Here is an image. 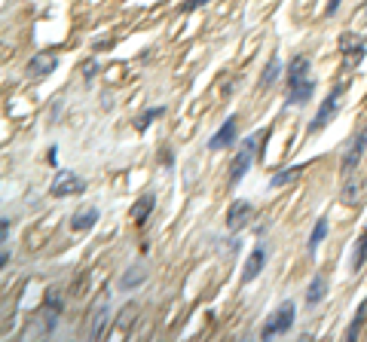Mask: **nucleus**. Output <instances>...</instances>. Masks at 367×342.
<instances>
[{
	"label": "nucleus",
	"instance_id": "obj_15",
	"mask_svg": "<svg viewBox=\"0 0 367 342\" xmlns=\"http://www.w3.org/2000/svg\"><path fill=\"white\" fill-rule=\"evenodd\" d=\"M153 205H156V196H153V193H144V196L135 202L132 211H129V217H132L135 227H144V223H147V217H150V211H153Z\"/></svg>",
	"mask_w": 367,
	"mask_h": 342
},
{
	"label": "nucleus",
	"instance_id": "obj_9",
	"mask_svg": "<svg viewBox=\"0 0 367 342\" xmlns=\"http://www.w3.org/2000/svg\"><path fill=\"white\" fill-rule=\"evenodd\" d=\"M236 138H239V116L233 113V116H227L224 126L209 138V150H227L229 144H236Z\"/></svg>",
	"mask_w": 367,
	"mask_h": 342
},
{
	"label": "nucleus",
	"instance_id": "obj_29",
	"mask_svg": "<svg viewBox=\"0 0 367 342\" xmlns=\"http://www.w3.org/2000/svg\"><path fill=\"white\" fill-rule=\"evenodd\" d=\"M83 76H86V80H92V76H95V61H89V65H83Z\"/></svg>",
	"mask_w": 367,
	"mask_h": 342
},
{
	"label": "nucleus",
	"instance_id": "obj_3",
	"mask_svg": "<svg viewBox=\"0 0 367 342\" xmlns=\"http://www.w3.org/2000/svg\"><path fill=\"white\" fill-rule=\"evenodd\" d=\"M340 56H343V71L346 74H352L358 65L364 61V56H367V37H361V34H355V31H343L340 34Z\"/></svg>",
	"mask_w": 367,
	"mask_h": 342
},
{
	"label": "nucleus",
	"instance_id": "obj_5",
	"mask_svg": "<svg viewBox=\"0 0 367 342\" xmlns=\"http://www.w3.org/2000/svg\"><path fill=\"white\" fill-rule=\"evenodd\" d=\"M364 150H367V122L361 129H358V135L349 141V147L343 150V159H340V171H343V177H349V174H355V168L361 165V156H364Z\"/></svg>",
	"mask_w": 367,
	"mask_h": 342
},
{
	"label": "nucleus",
	"instance_id": "obj_6",
	"mask_svg": "<svg viewBox=\"0 0 367 342\" xmlns=\"http://www.w3.org/2000/svg\"><path fill=\"white\" fill-rule=\"evenodd\" d=\"M80 193H86V181H83L76 171H58L56 177H52L49 184V196L56 199H65V196H80Z\"/></svg>",
	"mask_w": 367,
	"mask_h": 342
},
{
	"label": "nucleus",
	"instance_id": "obj_27",
	"mask_svg": "<svg viewBox=\"0 0 367 342\" xmlns=\"http://www.w3.org/2000/svg\"><path fill=\"white\" fill-rule=\"evenodd\" d=\"M340 3H343V0H327V6H325V19H334V15L340 13Z\"/></svg>",
	"mask_w": 367,
	"mask_h": 342
},
{
	"label": "nucleus",
	"instance_id": "obj_22",
	"mask_svg": "<svg viewBox=\"0 0 367 342\" xmlns=\"http://www.w3.org/2000/svg\"><path fill=\"white\" fill-rule=\"evenodd\" d=\"M282 76V61H279V56H270V61H266V67H263V74H260V89H270V86L275 83Z\"/></svg>",
	"mask_w": 367,
	"mask_h": 342
},
{
	"label": "nucleus",
	"instance_id": "obj_23",
	"mask_svg": "<svg viewBox=\"0 0 367 342\" xmlns=\"http://www.w3.org/2000/svg\"><path fill=\"white\" fill-rule=\"evenodd\" d=\"M303 168H306V165H288V168L275 171V174L270 177V186H288V184H294L297 177L303 174Z\"/></svg>",
	"mask_w": 367,
	"mask_h": 342
},
{
	"label": "nucleus",
	"instance_id": "obj_16",
	"mask_svg": "<svg viewBox=\"0 0 367 342\" xmlns=\"http://www.w3.org/2000/svg\"><path fill=\"white\" fill-rule=\"evenodd\" d=\"M367 263V227L358 232V242L352 245V254H349V269L352 272H361Z\"/></svg>",
	"mask_w": 367,
	"mask_h": 342
},
{
	"label": "nucleus",
	"instance_id": "obj_28",
	"mask_svg": "<svg viewBox=\"0 0 367 342\" xmlns=\"http://www.w3.org/2000/svg\"><path fill=\"white\" fill-rule=\"evenodd\" d=\"M0 232H3V245H6V242H10V217L0 220Z\"/></svg>",
	"mask_w": 367,
	"mask_h": 342
},
{
	"label": "nucleus",
	"instance_id": "obj_30",
	"mask_svg": "<svg viewBox=\"0 0 367 342\" xmlns=\"http://www.w3.org/2000/svg\"><path fill=\"white\" fill-rule=\"evenodd\" d=\"M172 162H174V153L172 150H163V165L172 168Z\"/></svg>",
	"mask_w": 367,
	"mask_h": 342
},
{
	"label": "nucleus",
	"instance_id": "obj_18",
	"mask_svg": "<svg viewBox=\"0 0 367 342\" xmlns=\"http://www.w3.org/2000/svg\"><path fill=\"white\" fill-rule=\"evenodd\" d=\"M144 282H147V269L144 266H129L120 278V291H135V287H141Z\"/></svg>",
	"mask_w": 367,
	"mask_h": 342
},
{
	"label": "nucleus",
	"instance_id": "obj_21",
	"mask_svg": "<svg viewBox=\"0 0 367 342\" xmlns=\"http://www.w3.org/2000/svg\"><path fill=\"white\" fill-rule=\"evenodd\" d=\"M364 321H367V297L358 302V312H355V318L349 321V327H346V333H343V339H352V342H355L358 333H361V327H364Z\"/></svg>",
	"mask_w": 367,
	"mask_h": 342
},
{
	"label": "nucleus",
	"instance_id": "obj_17",
	"mask_svg": "<svg viewBox=\"0 0 367 342\" xmlns=\"http://www.w3.org/2000/svg\"><path fill=\"white\" fill-rule=\"evenodd\" d=\"M98 208H80V211H74V217H71V229L74 232H86V229H92L98 223Z\"/></svg>",
	"mask_w": 367,
	"mask_h": 342
},
{
	"label": "nucleus",
	"instance_id": "obj_10",
	"mask_svg": "<svg viewBox=\"0 0 367 342\" xmlns=\"http://www.w3.org/2000/svg\"><path fill=\"white\" fill-rule=\"evenodd\" d=\"M251 217H254V205H251L248 199H236L233 205H229L227 211V229L229 232H239L251 223Z\"/></svg>",
	"mask_w": 367,
	"mask_h": 342
},
{
	"label": "nucleus",
	"instance_id": "obj_19",
	"mask_svg": "<svg viewBox=\"0 0 367 342\" xmlns=\"http://www.w3.org/2000/svg\"><path fill=\"white\" fill-rule=\"evenodd\" d=\"M325 297H327V278L318 272V275L309 282V287H306V306H318Z\"/></svg>",
	"mask_w": 367,
	"mask_h": 342
},
{
	"label": "nucleus",
	"instance_id": "obj_11",
	"mask_svg": "<svg viewBox=\"0 0 367 342\" xmlns=\"http://www.w3.org/2000/svg\"><path fill=\"white\" fill-rule=\"evenodd\" d=\"M309 58L303 56V52H297V56H291L288 67H285V89H294V86H303L306 80H312L309 76Z\"/></svg>",
	"mask_w": 367,
	"mask_h": 342
},
{
	"label": "nucleus",
	"instance_id": "obj_20",
	"mask_svg": "<svg viewBox=\"0 0 367 342\" xmlns=\"http://www.w3.org/2000/svg\"><path fill=\"white\" fill-rule=\"evenodd\" d=\"M327 229H331V223H327V217H318V220H316V227H312V236H309V242H306V251H309V256H316L318 245L327 238Z\"/></svg>",
	"mask_w": 367,
	"mask_h": 342
},
{
	"label": "nucleus",
	"instance_id": "obj_24",
	"mask_svg": "<svg viewBox=\"0 0 367 342\" xmlns=\"http://www.w3.org/2000/svg\"><path fill=\"white\" fill-rule=\"evenodd\" d=\"M159 116H165V107H163V104H159V107H147V111H144V113L135 120V131H147L153 122L159 120Z\"/></svg>",
	"mask_w": 367,
	"mask_h": 342
},
{
	"label": "nucleus",
	"instance_id": "obj_2",
	"mask_svg": "<svg viewBox=\"0 0 367 342\" xmlns=\"http://www.w3.org/2000/svg\"><path fill=\"white\" fill-rule=\"evenodd\" d=\"M346 89H349V80H340L331 89V95H327L325 101L318 104V111H316V116H312V122H309V135H318L321 129H327L334 122V116L340 113V107H343V95H346Z\"/></svg>",
	"mask_w": 367,
	"mask_h": 342
},
{
	"label": "nucleus",
	"instance_id": "obj_8",
	"mask_svg": "<svg viewBox=\"0 0 367 342\" xmlns=\"http://www.w3.org/2000/svg\"><path fill=\"white\" fill-rule=\"evenodd\" d=\"M107 321H111V287H104V293L95 300V306H92V315H89V339H101Z\"/></svg>",
	"mask_w": 367,
	"mask_h": 342
},
{
	"label": "nucleus",
	"instance_id": "obj_25",
	"mask_svg": "<svg viewBox=\"0 0 367 342\" xmlns=\"http://www.w3.org/2000/svg\"><path fill=\"white\" fill-rule=\"evenodd\" d=\"M358 193H361V177H346V184H343V205H355L358 202Z\"/></svg>",
	"mask_w": 367,
	"mask_h": 342
},
{
	"label": "nucleus",
	"instance_id": "obj_12",
	"mask_svg": "<svg viewBox=\"0 0 367 342\" xmlns=\"http://www.w3.org/2000/svg\"><path fill=\"white\" fill-rule=\"evenodd\" d=\"M266 256H270V247H266V245H257L254 251L248 254V263H245V269H242V284H251L260 272H263Z\"/></svg>",
	"mask_w": 367,
	"mask_h": 342
},
{
	"label": "nucleus",
	"instance_id": "obj_1",
	"mask_svg": "<svg viewBox=\"0 0 367 342\" xmlns=\"http://www.w3.org/2000/svg\"><path fill=\"white\" fill-rule=\"evenodd\" d=\"M270 138V129H260L254 135H248L245 141L239 144V150H236L233 156V168H229V186H239L242 177L251 171V165L260 159V153H263V141Z\"/></svg>",
	"mask_w": 367,
	"mask_h": 342
},
{
	"label": "nucleus",
	"instance_id": "obj_13",
	"mask_svg": "<svg viewBox=\"0 0 367 342\" xmlns=\"http://www.w3.org/2000/svg\"><path fill=\"white\" fill-rule=\"evenodd\" d=\"M56 67H58V56H56V52H37V56L28 61V76L43 80V76H49Z\"/></svg>",
	"mask_w": 367,
	"mask_h": 342
},
{
	"label": "nucleus",
	"instance_id": "obj_4",
	"mask_svg": "<svg viewBox=\"0 0 367 342\" xmlns=\"http://www.w3.org/2000/svg\"><path fill=\"white\" fill-rule=\"evenodd\" d=\"M294 312H297V306L291 300H285L263 321V327H260V339H275V336H282V333H288L291 327H294Z\"/></svg>",
	"mask_w": 367,
	"mask_h": 342
},
{
	"label": "nucleus",
	"instance_id": "obj_14",
	"mask_svg": "<svg viewBox=\"0 0 367 342\" xmlns=\"http://www.w3.org/2000/svg\"><path fill=\"white\" fill-rule=\"evenodd\" d=\"M316 95V80H306L303 86H294L285 95V107H306V101Z\"/></svg>",
	"mask_w": 367,
	"mask_h": 342
},
{
	"label": "nucleus",
	"instance_id": "obj_26",
	"mask_svg": "<svg viewBox=\"0 0 367 342\" xmlns=\"http://www.w3.org/2000/svg\"><path fill=\"white\" fill-rule=\"evenodd\" d=\"M211 0H184V3L178 6V13H196V10H202V6H209Z\"/></svg>",
	"mask_w": 367,
	"mask_h": 342
},
{
	"label": "nucleus",
	"instance_id": "obj_7",
	"mask_svg": "<svg viewBox=\"0 0 367 342\" xmlns=\"http://www.w3.org/2000/svg\"><path fill=\"white\" fill-rule=\"evenodd\" d=\"M61 309H65V300H61V293H58V287H49L46 291V297H43V306H40V333H52L56 330V324H58V318H61Z\"/></svg>",
	"mask_w": 367,
	"mask_h": 342
}]
</instances>
